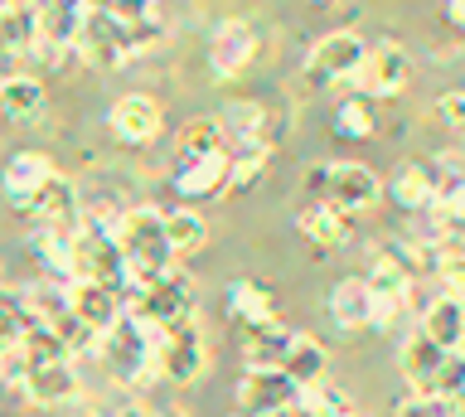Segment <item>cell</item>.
Masks as SVG:
<instances>
[{
    "label": "cell",
    "instance_id": "cell-34",
    "mask_svg": "<svg viewBox=\"0 0 465 417\" xmlns=\"http://www.w3.org/2000/svg\"><path fill=\"white\" fill-rule=\"evenodd\" d=\"M165 233H170L174 253H199L203 243H209V223H203L194 209H174V213H165Z\"/></svg>",
    "mask_w": 465,
    "mask_h": 417
},
{
    "label": "cell",
    "instance_id": "cell-20",
    "mask_svg": "<svg viewBox=\"0 0 465 417\" xmlns=\"http://www.w3.org/2000/svg\"><path fill=\"white\" fill-rule=\"evenodd\" d=\"M223 122L218 117H194L180 132V141H174V155H180V170L194 165V161H209V155H223Z\"/></svg>",
    "mask_w": 465,
    "mask_h": 417
},
{
    "label": "cell",
    "instance_id": "cell-43",
    "mask_svg": "<svg viewBox=\"0 0 465 417\" xmlns=\"http://www.w3.org/2000/svg\"><path fill=\"white\" fill-rule=\"evenodd\" d=\"M402 306H407V301H383V296H373V315H369V325L392 330V325L402 321Z\"/></svg>",
    "mask_w": 465,
    "mask_h": 417
},
{
    "label": "cell",
    "instance_id": "cell-3",
    "mask_svg": "<svg viewBox=\"0 0 465 417\" xmlns=\"http://www.w3.org/2000/svg\"><path fill=\"white\" fill-rule=\"evenodd\" d=\"M301 184H305V194H311V204H334L344 213L369 209V204H378V194H383V180H378L369 165H354V161L311 165L301 175Z\"/></svg>",
    "mask_w": 465,
    "mask_h": 417
},
{
    "label": "cell",
    "instance_id": "cell-4",
    "mask_svg": "<svg viewBox=\"0 0 465 417\" xmlns=\"http://www.w3.org/2000/svg\"><path fill=\"white\" fill-rule=\"evenodd\" d=\"M73 49L83 54L93 68H122L136 49V35H131V15L126 10H107V5H83V25Z\"/></svg>",
    "mask_w": 465,
    "mask_h": 417
},
{
    "label": "cell",
    "instance_id": "cell-45",
    "mask_svg": "<svg viewBox=\"0 0 465 417\" xmlns=\"http://www.w3.org/2000/svg\"><path fill=\"white\" fill-rule=\"evenodd\" d=\"M151 417H165V412H151Z\"/></svg>",
    "mask_w": 465,
    "mask_h": 417
},
{
    "label": "cell",
    "instance_id": "cell-7",
    "mask_svg": "<svg viewBox=\"0 0 465 417\" xmlns=\"http://www.w3.org/2000/svg\"><path fill=\"white\" fill-rule=\"evenodd\" d=\"M363 54H369V39L354 30H334L325 39H315L311 59H305V78L315 88H334V83H354Z\"/></svg>",
    "mask_w": 465,
    "mask_h": 417
},
{
    "label": "cell",
    "instance_id": "cell-24",
    "mask_svg": "<svg viewBox=\"0 0 465 417\" xmlns=\"http://www.w3.org/2000/svg\"><path fill=\"white\" fill-rule=\"evenodd\" d=\"M73 233H78V223H35L29 248L49 263V272H73Z\"/></svg>",
    "mask_w": 465,
    "mask_h": 417
},
{
    "label": "cell",
    "instance_id": "cell-28",
    "mask_svg": "<svg viewBox=\"0 0 465 417\" xmlns=\"http://www.w3.org/2000/svg\"><path fill=\"white\" fill-rule=\"evenodd\" d=\"M174 184H180V194H194V199H209L218 190H228V151L209 155V161L184 165L180 175H174Z\"/></svg>",
    "mask_w": 465,
    "mask_h": 417
},
{
    "label": "cell",
    "instance_id": "cell-27",
    "mask_svg": "<svg viewBox=\"0 0 465 417\" xmlns=\"http://www.w3.org/2000/svg\"><path fill=\"white\" fill-rule=\"evenodd\" d=\"M228 311L238 315L242 325H252V330H262V325H272V292L262 282H232L228 286Z\"/></svg>",
    "mask_w": 465,
    "mask_h": 417
},
{
    "label": "cell",
    "instance_id": "cell-5",
    "mask_svg": "<svg viewBox=\"0 0 465 417\" xmlns=\"http://www.w3.org/2000/svg\"><path fill=\"white\" fill-rule=\"evenodd\" d=\"M102 350H107V369L116 373V383L136 388L145 373H155V350H160V330L131 321V315H122L107 335L97 340Z\"/></svg>",
    "mask_w": 465,
    "mask_h": 417
},
{
    "label": "cell",
    "instance_id": "cell-30",
    "mask_svg": "<svg viewBox=\"0 0 465 417\" xmlns=\"http://www.w3.org/2000/svg\"><path fill=\"white\" fill-rule=\"evenodd\" d=\"M431 213H436V223H441V228H456V233H465V175H460V170H450L446 180H436Z\"/></svg>",
    "mask_w": 465,
    "mask_h": 417
},
{
    "label": "cell",
    "instance_id": "cell-44",
    "mask_svg": "<svg viewBox=\"0 0 465 417\" xmlns=\"http://www.w3.org/2000/svg\"><path fill=\"white\" fill-rule=\"evenodd\" d=\"M446 20L456 25V30H465V0H450V5H446Z\"/></svg>",
    "mask_w": 465,
    "mask_h": 417
},
{
    "label": "cell",
    "instance_id": "cell-13",
    "mask_svg": "<svg viewBox=\"0 0 465 417\" xmlns=\"http://www.w3.org/2000/svg\"><path fill=\"white\" fill-rule=\"evenodd\" d=\"M112 132L131 141V146H145V141H155L160 136V126H165V112H160L155 97H145V93H126V97H116L112 103Z\"/></svg>",
    "mask_w": 465,
    "mask_h": 417
},
{
    "label": "cell",
    "instance_id": "cell-46",
    "mask_svg": "<svg viewBox=\"0 0 465 417\" xmlns=\"http://www.w3.org/2000/svg\"><path fill=\"white\" fill-rule=\"evenodd\" d=\"M0 83H5V74H0Z\"/></svg>",
    "mask_w": 465,
    "mask_h": 417
},
{
    "label": "cell",
    "instance_id": "cell-29",
    "mask_svg": "<svg viewBox=\"0 0 465 417\" xmlns=\"http://www.w3.org/2000/svg\"><path fill=\"white\" fill-rule=\"evenodd\" d=\"M392 199H398L402 209H431L436 175H431L427 165H402L398 175H392Z\"/></svg>",
    "mask_w": 465,
    "mask_h": 417
},
{
    "label": "cell",
    "instance_id": "cell-39",
    "mask_svg": "<svg viewBox=\"0 0 465 417\" xmlns=\"http://www.w3.org/2000/svg\"><path fill=\"white\" fill-rule=\"evenodd\" d=\"M398 417H465V402H446L436 393H412L398 402Z\"/></svg>",
    "mask_w": 465,
    "mask_h": 417
},
{
    "label": "cell",
    "instance_id": "cell-18",
    "mask_svg": "<svg viewBox=\"0 0 465 417\" xmlns=\"http://www.w3.org/2000/svg\"><path fill=\"white\" fill-rule=\"evenodd\" d=\"M421 335L436 340L441 350H460L465 344V301L456 296H441L421 311Z\"/></svg>",
    "mask_w": 465,
    "mask_h": 417
},
{
    "label": "cell",
    "instance_id": "cell-9",
    "mask_svg": "<svg viewBox=\"0 0 465 417\" xmlns=\"http://www.w3.org/2000/svg\"><path fill=\"white\" fill-rule=\"evenodd\" d=\"M407 78H412V59H407V49L398 45H369L363 54L359 74H354V88H363L369 97H392L407 88Z\"/></svg>",
    "mask_w": 465,
    "mask_h": 417
},
{
    "label": "cell",
    "instance_id": "cell-22",
    "mask_svg": "<svg viewBox=\"0 0 465 417\" xmlns=\"http://www.w3.org/2000/svg\"><path fill=\"white\" fill-rule=\"evenodd\" d=\"M39 49V5H0V54Z\"/></svg>",
    "mask_w": 465,
    "mask_h": 417
},
{
    "label": "cell",
    "instance_id": "cell-14",
    "mask_svg": "<svg viewBox=\"0 0 465 417\" xmlns=\"http://www.w3.org/2000/svg\"><path fill=\"white\" fill-rule=\"evenodd\" d=\"M49 180H54V165L44 161L39 151L10 155V165L0 170V184H5V199H10L15 209H29V204H35V194H39Z\"/></svg>",
    "mask_w": 465,
    "mask_h": 417
},
{
    "label": "cell",
    "instance_id": "cell-10",
    "mask_svg": "<svg viewBox=\"0 0 465 417\" xmlns=\"http://www.w3.org/2000/svg\"><path fill=\"white\" fill-rule=\"evenodd\" d=\"M296 393H301V388L291 383L286 369H247L238 402H242L247 417H282L291 402H296Z\"/></svg>",
    "mask_w": 465,
    "mask_h": 417
},
{
    "label": "cell",
    "instance_id": "cell-26",
    "mask_svg": "<svg viewBox=\"0 0 465 417\" xmlns=\"http://www.w3.org/2000/svg\"><path fill=\"white\" fill-rule=\"evenodd\" d=\"M39 107H44V83H39V78L15 74V78L0 83V112H5L10 122H29V117H39Z\"/></svg>",
    "mask_w": 465,
    "mask_h": 417
},
{
    "label": "cell",
    "instance_id": "cell-21",
    "mask_svg": "<svg viewBox=\"0 0 465 417\" xmlns=\"http://www.w3.org/2000/svg\"><path fill=\"white\" fill-rule=\"evenodd\" d=\"M330 315H334V325H344V330L369 325V315H373L369 282H363V277H344V282L330 292Z\"/></svg>",
    "mask_w": 465,
    "mask_h": 417
},
{
    "label": "cell",
    "instance_id": "cell-15",
    "mask_svg": "<svg viewBox=\"0 0 465 417\" xmlns=\"http://www.w3.org/2000/svg\"><path fill=\"white\" fill-rule=\"evenodd\" d=\"M446 354H450V350H441L436 340H427L421 330H412V335L402 340V350H398L402 379L412 383L417 393H431V388H436V373H441V364H446Z\"/></svg>",
    "mask_w": 465,
    "mask_h": 417
},
{
    "label": "cell",
    "instance_id": "cell-41",
    "mask_svg": "<svg viewBox=\"0 0 465 417\" xmlns=\"http://www.w3.org/2000/svg\"><path fill=\"white\" fill-rule=\"evenodd\" d=\"M436 277L446 282V296L465 301V253H446L441 263H436Z\"/></svg>",
    "mask_w": 465,
    "mask_h": 417
},
{
    "label": "cell",
    "instance_id": "cell-33",
    "mask_svg": "<svg viewBox=\"0 0 465 417\" xmlns=\"http://www.w3.org/2000/svg\"><path fill=\"white\" fill-rule=\"evenodd\" d=\"M296 330H282V325H262L252 344H247V369H282V359H286V344Z\"/></svg>",
    "mask_w": 465,
    "mask_h": 417
},
{
    "label": "cell",
    "instance_id": "cell-1",
    "mask_svg": "<svg viewBox=\"0 0 465 417\" xmlns=\"http://www.w3.org/2000/svg\"><path fill=\"white\" fill-rule=\"evenodd\" d=\"M194 301H199V292L180 267L160 272V277H145V282H126V315L151 330L194 321Z\"/></svg>",
    "mask_w": 465,
    "mask_h": 417
},
{
    "label": "cell",
    "instance_id": "cell-25",
    "mask_svg": "<svg viewBox=\"0 0 465 417\" xmlns=\"http://www.w3.org/2000/svg\"><path fill=\"white\" fill-rule=\"evenodd\" d=\"M39 223H78V194H73V184L64 175H54L44 190L35 194V204H29Z\"/></svg>",
    "mask_w": 465,
    "mask_h": 417
},
{
    "label": "cell",
    "instance_id": "cell-2",
    "mask_svg": "<svg viewBox=\"0 0 465 417\" xmlns=\"http://www.w3.org/2000/svg\"><path fill=\"white\" fill-rule=\"evenodd\" d=\"M116 248L126 257V282H145V277L170 272L174 248L165 233V213L160 209H126L116 219Z\"/></svg>",
    "mask_w": 465,
    "mask_h": 417
},
{
    "label": "cell",
    "instance_id": "cell-35",
    "mask_svg": "<svg viewBox=\"0 0 465 417\" xmlns=\"http://www.w3.org/2000/svg\"><path fill=\"white\" fill-rule=\"evenodd\" d=\"M29 325H39V321L29 315L25 296L15 286H0V344H20Z\"/></svg>",
    "mask_w": 465,
    "mask_h": 417
},
{
    "label": "cell",
    "instance_id": "cell-12",
    "mask_svg": "<svg viewBox=\"0 0 465 417\" xmlns=\"http://www.w3.org/2000/svg\"><path fill=\"white\" fill-rule=\"evenodd\" d=\"M257 54V30L247 20H223L209 39V64L218 78H238Z\"/></svg>",
    "mask_w": 465,
    "mask_h": 417
},
{
    "label": "cell",
    "instance_id": "cell-11",
    "mask_svg": "<svg viewBox=\"0 0 465 417\" xmlns=\"http://www.w3.org/2000/svg\"><path fill=\"white\" fill-rule=\"evenodd\" d=\"M68 301H73V315L87 335H107V330L126 315V306L116 301V286H97V282H68Z\"/></svg>",
    "mask_w": 465,
    "mask_h": 417
},
{
    "label": "cell",
    "instance_id": "cell-42",
    "mask_svg": "<svg viewBox=\"0 0 465 417\" xmlns=\"http://www.w3.org/2000/svg\"><path fill=\"white\" fill-rule=\"evenodd\" d=\"M436 117H441L450 132H465V93H446L441 103H436Z\"/></svg>",
    "mask_w": 465,
    "mask_h": 417
},
{
    "label": "cell",
    "instance_id": "cell-8",
    "mask_svg": "<svg viewBox=\"0 0 465 417\" xmlns=\"http://www.w3.org/2000/svg\"><path fill=\"white\" fill-rule=\"evenodd\" d=\"M209 354H203V330L194 321L160 330V350H155V373H165L170 383H194Z\"/></svg>",
    "mask_w": 465,
    "mask_h": 417
},
{
    "label": "cell",
    "instance_id": "cell-19",
    "mask_svg": "<svg viewBox=\"0 0 465 417\" xmlns=\"http://www.w3.org/2000/svg\"><path fill=\"white\" fill-rule=\"evenodd\" d=\"M325 364H330V354H325V344H320L315 335H291L286 344V359H282V369L291 373V383L305 388V383H320L325 379Z\"/></svg>",
    "mask_w": 465,
    "mask_h": 417
},
{
    "label": "cell",
    "instance_id": "cell-37",
    "mask_svg": "<svg viewBox=\"0 0 465 417\" xmlns=\"http://www.w3.org/2000/svg\"><path fill=\"white\" fill-rule=\"evenodd\" d=\"M262 170H267V146H242L238 155H228V184L232 190H247Z\"/></svg>",
    "mask_w": 465,
    "mask_h": 417
},
{
    "label": "cell",
    "instance_id": "cell-23",
    "mask_svg": "<svg viewBox=\"0 0 465 417\" xmlns=\"http://www.w3.org/2000/svg\"><path fill=\"white\" fill-rule=\"evenodd\" d=\"M363 282H369V292L383 296V301H412V272H407V263L398 257V248L378 253L373 257V272Z\"/></svg>",
    "mask_w": 465,
    "mask_h": 417
},
{
    "label": "cell",
    "instance_id": "cell-38",
    "mask_svg": "<svg viewBox=\"0 0 465 417\" xmlns=\"http://www.w3.org/2000/svg\"><path fill=\"white\" fill-rule=\"evenodd\" d=\"M431 393L446 398V402H465V350H450L446 354V364H441V373H436Z\"/></svg>",
    "mask_w": 465,
    "mask_h": 417
},
{
    "label": "cell",
    "instance_id": "cell-31",
    "mask_svg": "<svg viewBox=\"0 0 465 417\" xmlns=\"http://www.w3.org/2000/svg\"><path fill=\"white\" fill-rule=\"evenodd\" d=\"M296 412L301 417H349V398L340 393L334 383H305L296 393Z\"/></svg>",
    "mask_w": 465,
    "mask_h": 417
},
{
    "label": "cell",
    "instance_id": "cell-40",
    "mask_svg": "<svg viewBox=\"0 0 465 417\" xmlns=\"http://www.w3.org/2000/svg\"><path fill=\"white\" fill-rule=\"evenodd\" d=\"M25 379H29V354H25V344H0V383L25 388Z\"/></svg>",
    "mask_w": 465,
    "mask_h": 417
},
{
    "label": "cell",
    "instance_id": "cell-36",
    "mask_svg": "<svg viewBox=\"0 0 465 417\" xmlns=\"http://www.w3.org/2000/svg\"><path fill=\"white\" fill-rule=\"evenodd\" d=\"M334 136H344V141H369V136H373V112H369V103H359V97L340 103V112H334Z\"/></svg>",
    "mask_w": 465,
    "mask_h": 417
},
{
    "label": "cell",
    "instance_id": "cell-17",
    "mask_svg": "<svg viewBox=\"0 0 465 417\" xmlns=\"http://www.w3.org/2000/svg\"><path fill=\"white\" fill-rule=\"evenodd\" d=\"M296 228L315 243V248H344L349 233H354V228H349V213L334 209V204H305L296 213Z\"/></svg>",
    "mask_w": 465,
    "mask_h": 417
},
{
    "label": "cell",
    "instance_id": "cell-32",
    "mask_svg": "<svg viewBox=\"0 0 465 417\" xmlns=\"http://www.w3.org/2000/svg\"><path fill=\"white\" fill-rule=\"evenodd\" d=\"M223 136L242 141V146H262V136H267V112L257 103H232L223 112Z\"/></svg>",
    "mask_w": 465,
    "mask_h": 417
},
{
    "label": "cell",
    "instance_id": "cell-6",
    "mask_svg": "<svg viewBox=\"0 0 465 417\" xmlns=\"http://www.w3.org/2000/svg\"><path fill=\"white\" fill-rule=\"evenodd\" d=\"M73 282H97V286L126 282V257L116 248V223H78V233H73Z\"/></svg>",
    "mask_w": 465,
    "mask_h": 417
},
{
    "label": "cell",
    "instance_id": "cell-16",
    "mask_svg": "<svg viewBox=\"0 0 465 417\" xmlns=\"http://www.w3.org/2000/svg\"><path fill=\"white\" fill-rule=\"evenodd\" d=\"M78 369H73V359H54V364H29V379H25V398L29 402H44V408H54V402H68L78 398Z\"/></svg>",
    "mask_w": 465,
    "mask_h": 417
}]
</instances>
